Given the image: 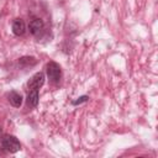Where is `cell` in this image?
I'll list each match as a JSON object with an SVG mask.
<instances>
[{
	"mask_svg": "<svg viewBox=\"0 0 158 158\" xmlns=\"http://www.w3.org/2000/svg\"><path fill=\"white\" fill-rule=\"evenodd\" d=\"M1 147L4 148V151L9 153H16L21 149L20 141L15 136H10V135H6L1 138Z\"/></svg>",
	"mask_w": 158,
	"mask_h": 158,
	"instance_id": "6da1fadb",
	"label": "cell"
},
{
	"mask_svg": "<svg viewBox=\"0 0 158 158\" xmlns=\"http://www.w3.org/2000/svg\"><path fill=\"white\" fill-rule=\"evenodd\" d=\"M46 72H47V75H48L49 80L52 83L57 84L60 80L62 70H60V67H59L58 63H56V62H48L47 65H46Z\"/></svg>",
	"mask_w": 158,
	"mask_h": 158,
	"instance_id": "7a4b0ae2",
	"label": "cell"
},
{
	"mask_svg": "<svg viewBox=\"0 0 158 158\" xmlns=\"http://www.w3.org/2000/svg\"><path fill=\"white\" fill-rule=\"evenodd\" d=\"M43 83H44V74L42 72H38L31 77V79L27 83V86L30 90L31 89H40L43 85Z\"/></svg>",
	"mask_w": 158,
	"mask_h": 158,
	"instance_id": "3957f363",
	"label": "cell"
},
{
	"mask_svg": "<svg viewBox=\"0 0 158 158\" xmlns=\"http://www.w3.org/2000/svg\"><path fill=\"white\" fill-rule=\"evenodd\" d=\"M43 27H44V23H43V21H42L41 19H33V20L30 22V25H28V30H30V32H31L33 36L40 35V33L42 32Z\"/></svg>",
	"mask_w": 158,
	"mask_h": 158,
	"instance_id": "277c9868",
	"label": "cell"
},
{
	"mask_svg": "<svg viewBox=\"0 0 158 158\" xmlns=\"http://www.w3.org/2000/svg\"><path fill=\"white\" fill-rule=\"evenodd\" d=\"M26 31V25L22 19H15L12 22V32L16 36H22Z\"/></svg>",
	"mask_w": 158,
	"mask_h": 158,
	"instance_id": "5b68a950",
	"label": "cell"
},
{
	"mask_svg": "<svg viewBox=\"0 0 158 158\" xmlns=\"http://www.w3.org/2000/svg\"><path fill=\"white\" fill-rule=\"evenodd\" d=\"M38 104V89H31L27 95V105L28 106H37Z\"/></svg>",
	"mask_w": 158,
	"mask_h": 158,
	"instance_id": "8992f818",
	"label": "cell"
},
{
	"mask_svg": "<svg viewBox=\"0 0 158 158\" xmlns=\"http://www.w3.org/2000/svg\"><path fill=\"white\" fill-rule=\"evenodd\" d=\"M9 101H10V104H11L12 106L20 107L21 104H22V96H21V94H19V93H16V91H11V93L9 94Z\"/></svg>",
	"mask_w": 158,
	"mask_h": 158,
	"instance_id": "52a82bcc",
	"label": "cell"
},
{
	"mask_svg": "<svg viewBox=\"0 0 158 158\" xmlns=\"http://www.w3.org/2000/svg\"><path fill=\"white\" fill-rule=\"evenodd\" d=\"M36 62H37L36 58L26 56V57H21V58L19 59V65H20V67H28V65L36 64Z\"/></svg>",
	"mask_w": 158,
	"mask_h": 158,
	"instance_id": "ba28073f",
	"label": "cell"
},
{
	"mask_svg": "<svg viewBox=\"0 0 158 158\" xmlns=\"http://www.w3.org/2000/svg\"><path fill=\"white\" fill-rule=\"evenodd\" d=\"M88 99H89V96L84 95V96H80V98H78L77 100H74L72 104H73V105H79V104H81V102H85V101H88Z\"/></svg>",
	"mask_w": 158,
	"mask_h": 158,
	"instance_id": "9c48e42d",
	"label": "cell"
}]
</instances>
